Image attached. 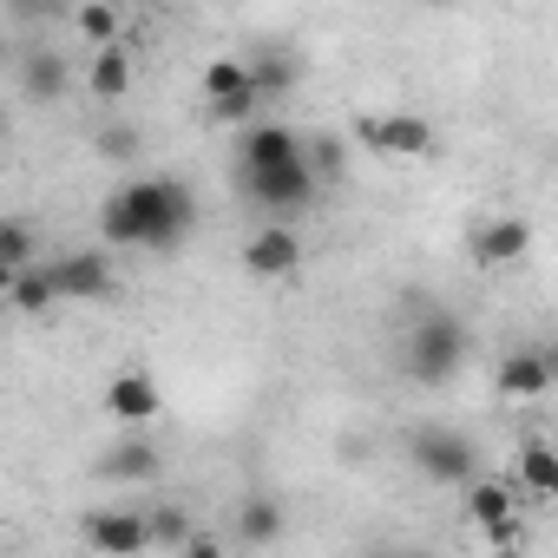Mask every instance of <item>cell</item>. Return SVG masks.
<instances>
[{"mask_svg": "<svg viewBox=\"0 0 558 558\" xmlns=\"http://www.w3.org/2000/svg\"><path fill=\"white\" fill-rule=\"evenodd\" d=\"M197 223V204L178 178H132L99 204V236L112 250H178Z\"/></svg>", "mask_w": 558, "mask_h": 558, "instance_id": "cell-1", "label": "cell"}, {"mask_svg": "<svg viewBox=\"0 0 558 558\" xmlns=\"http://www.w3.org/2000/svg\"><path fill=\"white\" fill-rule=\"evenodd\" d=\"M466 355H473V336H466L460 316L427 310V316L408 323V342H401V368H408V381H421V388H447V381L466 368Z\"/></svg>", "mask_w": 558, "mask_h": 558, "instance_id": "cell-2", "label": "cell"}, {"mask_svg": "<svg viewBox=\"0 0 558 558\" xmlns=\"http://www.w3.org/2000/svg\"><path fill=\"white\" fill-rule=\"evenodd\" d=\"M408 460H414V473L434 480V486H473V480H480V447H473L460 427H447V421H421V427L408 434Z\"/></svg>", "mask_w": 558, "mask_h": 558, "instance_id": "cell-3", "label": "cell"}, {"mask_svg": "<svg viewBox=\"0 0 558 558\" xmlns=\"http://www.w3.org/2000/svg\"><path fill=\"white\" fill-rule=\"evenodd\" d=\"M236 191L256 204V210H269L276 223H290V217H303L323 191H316V178L303 171V158L296 165H276V171H236Z\"/></svg>", "mask_w": 558, "mask_h": 558, "instance_id": "cell-4", "label": "cell"}, {"mask_svg": "<svg viewBox=\"0 0 558 558\" xmlns=\"http://www.w3.org/2000/svg\"><path fill=\"white\" fill-rule=\"evenodd\" d=\"M40 269H47V283H53L60 303H106L119 290V276H112V263L99 250H66V256H53Z\"/></svg>", "mask_w": 558, "mask_h": 558, "instance_id": "cell-5", "label": "cell"}, {"mask_svg": "<svg viewBox=\"0 0 558 558\" xmlns=\"http://www.w3.org/2000/svg\"><path fill=\"white\" fill-rule=\"evenodd\" d=\"M80 538H86L93 551H106V558H138V551H151V532H145V512H138V506H99V512H86V519H80Z\"/></svg>", "mask_w": 558, "mask_h": 558, "instance_id": "cell-6", "label": "cell"}, {"mask_svg": "<svg viewBox=\"0 0 558 558\" xmlns=\"http://www.w3.org/2000/svg\"><path fill=\"white\" fill-rule=\"evenodd\" d=\"M355 138L381 158H427L434 151V125L421 112H388V119H362Z\"/></svg>", "mask_w": 558, "mask_h": 558, "instance_id": "cell-7", "label": "cell"}, {"mask_svg": "<svg viewBox=\"0 0 558 558\" xmlns=\"http://www.w3.org/2000/svg\"><path fill=\"white\" fill-rule=\"evenodd\" d=\"M243 269L263 276V283H283V276L303 269V236L290 223H263L250 243H243Z\"/></svg>", "mask_w": 558, "mask_h": 558, "instance_id": "cell-8", "label": "cell"}, {"mask_svg": "<svg viewBox=\"0 0 558 558\" xmlns=\"http://www.w3.org/2000/svg\"><path fill=\"white\" fill-rule=\"evenodd\" d=\"M158 381L145 375V368H119L112 381H106V414L125 427V434H145L151 421H158Z\"/></svg>", "mask_w": 558, "mask_h": 558, "instance_id": "cell-9", "label": "cell"}, {"mask_svg": "<svg viewBox=\"0 0 558 558\" xmlns=\"http://www.w3.org/2000/svg\"><path fill=\"white\" fill-rule=\"evenodd\" d=\"M466 519L493 538V551H506L519 538V506H512V486L506 480H473L466 486Z\"/></svg>", "mask_w": 558, "mask_h": 558, "instance_id": "cell-10", "label": "cell"}, {"mask_svg": "<svg viewBox=\"0 0 558 558\" xmlns=\"http://www.w3.org/2000/svg\"><path fill=\"white\" fill-rule=\"evenodd\" d=\"M296 151H303V138L290 132V125H243L236 132V171H276V165H296Z\"/></svg>", "mask_w": 558, "mask_h": 558, "instance_id": "cell-11", "label": "cell"}, {"mask_svg": "<svg viewBox=\"0 0 558 558\" xmlns=\"http://www.w3.org/2000/svg\"><path fill=\"white\" fill-rule=\"evenodd\" d=\"M525 250H532V223H525V217H506V210H499V217H486V223L473 230V263H480V269H512Z\"/></svg>", "mask_w": 558, "mask_h": 558, "instance_id": "cell-12", "label": "cell"}, {"mask_svg": "<svg viewBox=\"0 0 558 558\" xmlns=\"http://www.w3.org/2000/svg\"><path fill=\"white\" fill-rule=\"evenodd\" d=\"M66 86H73V73H66V53H53V47H34V53L21 60V93H27L34 106H60V99H66Z\"/></svg>", "mask_w": 558, "mask_h": 558, "instance_id": "cell-13", "label": "cell"}, {"mask_svg": "<svg viewBox=\"0 0 558 558\" xmlns=\"http://www.w3.org/2000/svg\"><path fill=\"white\" fill-rule=\"evenodd\" d=\"M551 368H558L551 349H512V355L493 368V381H499V395H525V401H532V395L551 388Z\"/></svg>", "mask_w": 558, "mask_h": 558, "instance_id": "cell-14", "label": "cell"}, {"mask_svg": "<svg viewBox=\"0 0 558 558\" xmlns=\"http://www.w3.org/2000/svg\"><path fill=\"white\" fill-rule=\"evenodd\" d=\"M99 473H106V480H119V486H145V480H158V473H165V453H158L145 434H125V440L99 460Z\"/></svg>", "mask_w": 558, "mask_h": 558, "instance_id": "cell-15", "label": "cell"}, {"mask_svg": "<svg viewBox=\"0 0 558 558\" xmlns=\"http://www.w3.org/2000/svg\"><path fill=\"white\" fill-rule=\"evenodd\" d=\"M236 538L256 551V545H276V538H283V499H276V493H243L236 499Z\"/></svg>", "mask_w": 558, "mask_h": 558, "instance_id": "cell-16", "label": "cell"}, {"mask_svg": "<svg viewBox=\"0 0 558 558\" xmlns=\"http://www.w3.org/2000/svg\"><path fill=\"white\" fill-rule=\"evenodd\" d=\"M243 73H250L256 99L269 106V99H283V93L303 80V60H296V53H283V47H263V53H250V60H243Z\"/></svg>", "mask_w": 558, "mask_h": 558, "instance_id": "cell-17", "label": "cell"}, {"mask_svg": "<svg viewBox=\"0 0 558 558\" xmlns=\"http://www.w3.org/2000/svg\"><path fill=\"white\" fill-rule=\"evenodd\" d=\"M86 93L106 99V106H119V99L132 93V53H125V47H99L93 66H86Z\"/></svg>", "mask_w": 558, "mask_h": 558, "instance_id": "cell-18", "label": "cell"}, {"mask_svg": "<svg viewBox=\"0 0 558 558\" xmlns=\"http://www.w3.org/2000/svg\"><path fill=\"white\" fill-rule=\"evenodd\" d=\"M296 158H303V171L316 178V191H323V184H336V178L349 171V145H342L336 132H316V138H303V151H296Z\"/></svg>", "mask_w": 558, "mask_h": 558, "instance_id": "cell-19", "label": "cell"}, {"mask_svg": "<svg viewBox=\"0 0 558 558\" xmlns=\"http://www.w3.org/2000/svg\"><path fill=\"white\" fill-rule=\"evenodd\" d=\"M519 486L525 493H558V453L545 447V440H525V453H519Z\"/></svg>", "mask_w": 558, "mask_h": 558, "instance_id": "cell-20", "label": "cell"}, {"mask_svg": "<svg viewBox=\"0 0 558 558\" xmlns=\"http://www.w3.org/2000/svg\"><path fill=\"white\" fill-rule=\"evenodd\" d=\"M243 93H256V86H250V73H243V60H230V53H223V60H210V66H204V99H210V106L243 99Z\"/></svg>", "mask_w": 558, "mask_h": 558, "instance_id": "cell-21", "label": "cell"}, {"mask_svg": "<svg viewBox=\"0 0 558 558\" xmlns=\"http://www.w3.org/2000/svg\"><path fill=\"white\" fill-rule=\"evenodd\" d=\"M8 303H14L21 316H47V310H53L60 296H53V283H47V269L34 263V269H21V276H14V290H8Z\"/></svg>", "mask_w": 558, "mask_h": 558, "instance_id": "cell-22", "label": "cell"}, {"mask_svg": "<svg viewBox=\"0 0 558 558\" xmlns=\"http://www.w3.org/2000/svg\"><path fill=\"white\" fill-rule=\"evenodd\" d=\"M34 256H40V236H34V223H21V217H0V263H8V269H34Z\"/></svg>", "mask_w": 558, "mask_h": 558, "instance_id": "cell-23", "label": "cell"}, {"mask_svg": "<svg viewBox=\"0 0 558 558\" xmlns=\"http://www.w3.org/2000/svg\"><path fill=\"white\" fill-rule=\"evenodd\" d=\"M145 532H151V545H178V551L197 538V525H191L184 506H151V512H145Z\"/></svg>", "mask_w": 558, "mask_h": 558, "instance_id": "cell-24", "label": "cell"}, {"mask_svg": "<svg viewBox=\"0 0 558 558\" xmlns=\"http://www.w3.org/2000/svg\"><path fill=\"white\" fill-rule=\"evenodd\" d=\"M73 27H80L93 47H119V27H125V14H119V8H106V0H86V8L73 14Z\"/></svg>", "mask_w": 558, "mask_h": 558, "instance_id": "cell-25", "label": "cell"}, {"mask_svg": "<svg viewBox=\"0 0 558 558\" xmlns=\"http://www.w3.org/2000/svg\"><path fill=\"white\" fill-rule=\"evenodd\" d=\"M99 158H112V165H125V158H138L145 151V132L138 125H99Z\"/></svg>", "mask_w": 558, "mask_h": 558, "instance_id": "cell-26", "label": "cell"}, {"mask_svg": "<svg viewBox=\"0 0 558 558\" xmlns=\"http://www.w3.org/2000/svg\"><path fill=\"white\" fill-rule=\"evenodd\" d=\"M184 558H230V551H223V545H217V538H204V532H197V538H191V545H184Z\"/></svg>", "mask_w": 558, "mask_h": 558, "instance_id": "cell-27", "label": "cell"}, {"mask_svg": "<svg viewBox=\"0 0 558 558\" xmlns=\"http://www.w3.org/2000/svg\"><path fill=\"white\" fill-rule=\"evenodd\" d=\"M14 276H21V269H8V263H0V296H8V290H14Z\"/></svg>", "mask_w": 558, "mask_h": 558, "instance_id": "cell-28", "label": "cell"}, {"mask_svg": "<svg viewBox=\"0 0 558 558\" xmlns=\"http://www.w3.org/2000/svg\"><path fill=\"white\" fill-rule=\"evenodd\" d=\"M493 558H525V551H519V545H506V551H493Z\"/></svg>", "mask_w": 558, "mask_h": 558, "instance_id": "cell-29", "label": "cell"}, {"mask_svg": "<svg viewBox=\"0 0 558 558\" xmlns=\"http://www.w3.org/2000/svg\"><path fill=\"white\" fill-rule=\"evenodd\" d=\"M0 145H8V119H0Z\"/></svg>", "mask_w": 558, "mask_h": 558, "instance_id": "cell-30", "label": "cell"}, {"mask_svg": "<svg viewBox=\"0 0 558 558\" xmlns=\"http://www.w3.org/2000/svg\"><path fill=\"white\" fill-rule=\"evenodd\" d=\"M0 53H8V34H0Z\"/></svg>", "mask_w": 558, "mask_h": 558, "instance_id": "cell-31", "label": "cell"}]
</instances>
